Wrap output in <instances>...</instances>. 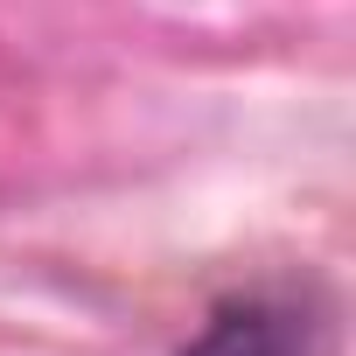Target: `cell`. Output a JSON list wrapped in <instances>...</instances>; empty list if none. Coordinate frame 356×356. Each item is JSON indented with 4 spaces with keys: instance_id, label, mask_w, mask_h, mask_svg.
<instances>
[{
    "instance_id": "cell-1",
    "label": "cell",
    "mask_w": 356,
    "mask_h": 356,
    "mask_svg": "<svg viewBox=\"0 0 356 356\" xmlns=\"http://www.w3.org/2000/svg\"><path fill=\"white\" fill-rule=\"evenodd\" d=\"M182 356H328V335L307 300L245 293V300H224Z\"/></svg>"
}]
</instances>
